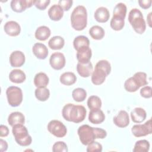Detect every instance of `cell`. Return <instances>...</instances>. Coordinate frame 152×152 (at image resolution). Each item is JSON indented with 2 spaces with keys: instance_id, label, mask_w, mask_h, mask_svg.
I'll list each match as a JSON object with an SVG mask.
<instances>
[{
  "instance_id": "ac0fdd59",
  "label": "cell",
  "mask_w": 152,
  "mask_h": 152,
  "mask_svg": "<svg viewBox=\"0 0 152 152\" xmlns=\"http://www.w3.org/2000/svg\"><path fill=\"white\" fill-rule=\"evenodd\" d=\"M32 51L34 55L40 59H45L48 55L47 47L41 43H36L32 48Z\"/></svg>"
},
{
  "instance_id": "7bdbcfd3",
  "label": "cell",
  "mask_w": 152,
  "mask_h": 152,
  "mask_svg": "<svg viewBox=\"0 0 152 152\" xmlns=\"http://www.w3.org/2000/svg\"><path fill=\"white\" fill-rule=\"evenodd\" d=\"M9 134V129L8 128L4 125H1L0 126V136L7 137Z\"/></svg>"
},
{
  "instance_id": "d6a6232c",
  "label": "cell",
  "mask_w": 152,
  "mask_h": 152,
  "mask_svg": "<svg viewBox=\"0 0 152 152\" xmlns=\"http://www.w3.org/2000/svg\"><path fill=\"white\" fill-rule=\"evenodd\" d=\"M49 90L46 87L37 88L35 90V96L40 101H46L49 99Z\"/></svg>"
},
{
  "instance_id": "ab89813d",
  "label": "cell",
  "mask_w": 152,
  "mask_h": 152,
  "mask_svg": "<svg viewBox=\"0 0 152 152\" xmlns=\"http://www.w3.org/2000/svg\"><path fill=\"white\" fill-rule=\"evenodd\" d=\"M73 1L72 0H60L58 5L63 9L64 11H68L72 7Z\"/></svg>"
},
{
  "instance_id": "277c9868",
  "label": "cell",
  "mask_w": 152,
  "mask_h": 152,
  "mask_svg": "<svg viewBox=\"0 0 152 152\" xmlns=\"http://www.w3.org/2000/svg\"><path fill=\"white\" fill-rule=\"evenodd\" d=\"M71 26L75 30H84L87 24V12L85 7L77 6L72 11L71 15Z\"/></svg>"
},
{
  "instance_id": "4fadbf2b",
  "label": "cell",
  "mask_w": 152,
  "mask_h": 152,
  "mask_svg": "<svg viewBox=\"0 0 152 152\" xmlns=\"http://www.w3.org/2000/svg\"><path fill=\"white\" fill-rule=\"evenodd\" d=\"M25 62V55L20 50L12 52L10 56V63L12 67H20Z\"/></svg>"
},
{
  "instance_id": "3957f363",
  "label": "cell",
  "mask_w": 152,
  "mask_h": 152,
  "mask_svg": "<svg viewBox=\"0 0 152 152\" xmlns=\"http://www.w3.org/2000/svg\"><path fill=\"white\" fill-rule=\"evenodd\" d=\"M110 71L111 66L109 61L104 59L98 61L91 74V82L94 85L102 84Z\"/></svg>"
},
{
  "instance_id": "5bb4252c",
  "label": "cell",
  "mask_w": 152,
  "mask_h": 152,
  "mask_svg": "<svg viewBox=\"0 0 152 152\" xmlns=\"http://www.w3.org/2000/svg\"><path fill=\"white\" fill-rule=\"evenodd\" d=\"M77 52V58L78 62L86 64L90 62L92 52L89 46H84L78 49Z\"/></svg>"
},
{
  "instance_id": "836d02e7",
  "label": "cell",
  "mask_w": 152,
  "mask_h": 152,
  "mask_svg": "<svg viewBox=\"0 0 152 152\" xmlns=\"http://www.w3.org/2000/svg\"><path fill=\"white\" fill-rule=\"evenodd\" d=\"M87 106L90 110L100 109L102 106L101 99L97 96H91L87 100Z\"/></svg>"
},
{
  "instance_id": "44dd1931",
  "label": "cell",
  "mask_w": 152,
  "mask_h": 152,
  "mask_svg": "<svg viewBox=\"0 0 152 152\" xmlns=\"http://www.w3.org/2000/svg\"><path fill=\"white\" fill-rule=\"evenodd\" d=\"M94 17L97 21L99 23H106L108 21L110 17L109 11L107 8L100 7L94 12Z\"/></svg>"
},
{
  "instance_id": "4dcf8cb0",
  "label": "cell",
  "mask_w": 152,
  "mask_h": 152,
  "mask_svg": "<svg viewBox=\"0 0 152 152\" xmlns=\"http://www.w3.org/2000/svg\"><path fill=\"white\" fill-rule=\"evenodd\" d=\"M89 39L85 36H78L73 41V46L76 50L84 46H89Z\"/></svg>"
},
{
  "instance_id": "83f0119b",
  "label": "cell",
  "mask_w": 152,
  "mask_h": 152,
  "mask_svg": "<svg viewBox=\"0 0 152 152\" xmlns=\"http://www.w3.org/2000/svg\"><path fill=\"white\" fill-rule=\"evenodd\" d=\"M60 82L64 85L70 86L74 84L77 81V77L74 73L71 72H66L63 73L60 77Z\"/></svg>"
},
{
  "instance_id": "74e56055",
  "label": "cell",
  "mask_w": 152,
  "mask_h": 152,
  "mask_svg": "<svg viewBox=\"0 0 152 152\" xmlns=\"http://www.w3.org/2000/svg\"><path fill=\"white\" fill-rule=\"evenodd\" d=\"M87 145L86 150L87 152H101L102 151V145L98 142L94 141Z\"/></svg>"
},
{
  "instance_id": "b9f144b4",
  "label": "cell",
  "mask_w": 152,
  "mask_h": 152,
  "mask_svg": "<svg viewBox=\"0 0 152 152\" xmlns=\"http://www.w3.org/2000/svg\"><path fill=\"white\" fill-rule=\"evenodd\" d=\"M151 0H139L138 4L140 6L144 8V9H147L150 8L151 5Z\"/></svg>"
},
{
  "instance_id": "4316f807",
  "label": "cell",
  "mask_w": 152,
  "mask_h": 152,
  "mask_svg": "<svg viewBox=\"0 0 152 152\" xmlns=\"http://www.w3.org/2000/svg\"><path fill=\"white\" fill-rule=\"evenodd\" d=\"M65 44V40L63 37L59 36H55L50 39L48 42L49 48L53 50H59L62 49Z\"/></svg>"
},
{
  "instance_id": "d6986e66",
  "label": "cell",
  "mask_w": 152,
  "mask_h": 152,
  "mask_svg": "<svg viewBox=\"0 0 152 152\" xmlns=\"http://www.w3.org/2000/svg\"><path fill=\"white\" fill-rule=\"evenodd\" d=\"M77 71L82 77H88L93 72V65L91 62L86 64L78 62L77 65Z\"/></svg>"
},
{
  "instance_id": "8d00e7d4",
  "label": "cell",
  "mask_w": 152,
  "mask_h": 152,
  "mask_svg": "<svg viewBox=\"0 0 152 152\" xmlns=\"http://www.w3.org/2000/svg\"><path fill=\"white\" fill-rule=\"evenodd\" d=\"M139 83L141 87L148 84L147 81V74L144 72H137L133 76Z\"/></svg>"
},
{
  "instance_id": "9a60e30c",
  "label": "cell",
  "mask_w": 152,
  "mask_h": 152,
  "mask_svg": "<svg viewBox=\"0 0 152 152\" xmlns=\"http://www.w3.org/2000/svg\"><path fill=\"white\" fill-rule=\"evenodd\" d=\"M113 121L117 126L119 128H125L129 124L128 113L125 110H122L113 118Z\"/></svg>"
},
{
  "instance_id": "8992f818",
  "label": "cell",
  "mask_w": 152,
  "mask_h": 152,
  "mask_svg": "<svg viewBox=\"0 0 152 152\" xmlns=\"http://www.w3.org/2000/svg\"><path fill=\"white\" fill-rule=\"evenodd\" d=\"M128 20L135 31L142 34L146 28V24L142 12L137 8L132 9L129 12Z\"/></svg>"
},
{
  "instance_id": "6da1fadb",
  "label": "cell",
  "mask_w": 152,
  "mask_h": 152,
  "mask_svg": "<svg viewBox=\"0 0 152 152\" xmlns=\"http://www.w3.org/2000/svg\"><path fill=\"white\" fill-rule=\"evenodd\" d=\"M78 134L81 142L87 145L95 139H103L107 136V132L100 128H94L88 125H83L78 129Z\"/></svg>"
},
{
  "instance_id": "7a4b0ae2",
  "label": "cell",
  "mask_w": 152,
  "mask_h": 152,
  "mask_svg": "<svg viewBox=\"0 0 152 152\" xmlns=\"http://www.w3.org/2000/svg\"><path fill=\"white\" fill-rule=\"evenodd\" d=\"M87 110L82 105H75L72 103L65 104L62 111L63 118L69 122L79 123L83 121L86 116Z\"/></svg>"
},
{
  "instance_id": "603a6c76",
  "label": "cell",
  "mask_w": 152,
  "mask_h": 152,
  "mask_svg": "<svg viewBox=\"0 0 152 152\" xmlns=\"http://www.w3.org/2000/svg\"><path fill=\"white\" fill-rule=\"evenodd\" d=\"M26 78V76L24 71L19 69H15L12 70L9 74L10 80L15 83H22Z\"/></svg>"
},
{
  "instance_id": "ee69618b",
  "label": "cell",
  "mask_w": 152,
  "mask_h": 152,
  "mask_svg": "<svg viewBox=\"0 0 152 152\" xmlns=\"http://www.w3.org/2000/svg\"><path fill=\"white\" fill-rule=\"evenodd\" d=\"M8 148V144L6 141L0 139V151L1 152H4L7 151Z\"/></svg>"
},
{
  "instance_id": "1f68e13d",
  "label": "cell",
  "mask_w": 152,
  "mask_h": 152,
  "mask_svg": "<svg viewBox=\"0 0 152 152\" xmlns=\"http://www.w3.org/2000/svg\"><path fill=\"white\" fill-rule=\"evenodd\" d=\"M150 149V143L146 140L137 141L133 149L134 152H148Z\"/></svg>"
},
{
  "instance_id": "7402d4cb",
  "label": "cell",
  "mask_w": 152,
  "mask_h": 152,
  "mask_svg": "<svg viewBox=\"0 0 152 152\" xmlns=\"http://www.w3.org/2000/svg\"><path fill=\"white\" fill-rule=\"evenodd\" d=\"M147 116L145 110L141 107H135L131 112L132 121L135 123H141L144 121Z\"/></svg>"
},
{
  "instance_id": "f1b7e54d",
  "label": "cell",
  "mask_w": 152,
  "mask_h": 152,
  "mask_svg": "<svg viewBox=\"0 0 152 152\" xmlns=\"http://www.w3.org/2000/svg\"><path fill=\"white\" fill-rule=\"evenodd\" d=\"M140 87V84L134 77L128 78L124 83L125 90L129 92H135L137 91Z\"/></svg>"
},
{
  "instance_id": "f546056e",
  "label": "cell",
  "mask_w": 152,
  "mask_h": 152,
  "mask_svg": "<svg viewBox=\"0 0 152 152\" xmlns=\"http://www.w3.org/2000/svg\"><path fill=\"white\" fill-rule=\"evenodd\" d=\"M104 29L99 26H93L89 30L90 36L95 40H101L104 36Z\"/></svg>"
},
{
  "instance_id": "e0dca14e",
  "label": "cell",
  "mask_w": 152,
  "mask_h": 152,
  "mask_svg": "<svg viewBox=\"0 0 152 152\" xmlns=\"http://www.w3.org/2000/svg\"><path fill=\"white\" fill-rule=\"evenodd\" d=\"M105 119V115L103 112L100 109L90 110L88 120L93 124H99L102 123Z\"/></svg>"
},
{
  "instance_id": "cb8c5ba5",
  "label": "cell",
  "mask_w": 152,
  "mask_h": 152,
  "mask_svg": "<svg viewBox=\"0 0 152 152\" xmlns=\"http://www.w3.org/2000/svg\"><path fill=\"white\" fill-rule=\"evenodd\" d=\"M8 122L11 126L17 124H23L25 122V117L21 112H14L8 116Z\"/></svg>"
},
{
  "instance_id": "9c48e42d",
  "label": "cell",
  "mask_w": 152,
  "mask_h": 152,
  "mask_svg": "<svg viewBox=\"0 0 152 152\" xmlns=\"http://www.w3.org/2000/svg\"><path fill=\"white\" fill-rule=\"evenodd\" d=\"M48 130L54 136L62 138L65 136L67 129L62 122L58 120H52L48 125Z\"/></svg>"
},
{
  "instance_id": "f6af8a7d",
  "label": "cell",
  "mask_w": 152,
  "mask_h": 152,
  "mask_svg": "<svg viewBox=\"0 0 152 152\" xmlns=\"http://www.w3.org/2000/svg\"><path fill=\"white\" fill-rule=\"evenodd\" d=\"M151 12H150L148 14V15L147 16V21H148V24L149 25V26L151 27Z\"/></svg>"
},
{
  "instance_id": "7c38bea8",
  "label": "cell",
  "mask_w": 152,
  "mask_h": 152,
  "mask_svg": "<svg viewBox=\"0 0 152 152\" xmlns=\"http://www.w3.org/2000/svg\"><path fill=\"white\" fill-rule=\"evenodd\" d=\"M34 1L35 0H12L10 5L14 11L21 12L34 4Z\"/></svg>"
},
{
  "instance_id": "2e32d148",
  "label": "cell",
  "mask_w": 152,
  "mask_h": 152,
  "mask_svg": "<svg viewBox=\"0 0 152 152\" xmlns=\"http://www.w3.org/2000/svg\"><path fill=\"white\" fill-rule=\"evenodd\" d=\"M4 29L5 32L10 36H17L21 31L20 26L15 21H7L4 26Z\"/></svg>"
},
{
  "instance_id": "60d3db41",
  "label": "cell",
  "mask_w": 152,
  "mask_h": 152,
  "mask_svg": "<svg viewBox=\"0 0 152 152\" xmlns=\"http://www.w3.org/2000/svg\"><path fill=\"white\" fill-rule=\"evenodd\" d=\"M151 90L152 88L150 86H144L140 90V94L142 97L144 98H150L152 96Z\"/></svg>"
},
{
  "instance_id": "484cf974",
  "label": "cell",
  "mask_w": 152,
  "mask_h": 152,
  "mask_svg": "<svg viewBox=\"0 0 152 152\" xmlns=\"http://www.w3.org/2000/svg\"><path fill=\"white\" fill-rule=\"evenodd\" d=\"M50 36V28L45 26L39 27L35 31V37L41 41L46 40Z\"/></svg>"
},
{
  "instance_id": "30bf717a",
  "label": "cell",
  "mask_w": 152,
  "mask_h": 152,
  "mask_svg": "<svg viewBox=\"0 0 152 152\" xmlns=\"http://www.w3.org/2000/svg\"><path fill=\"white\" fill-rule=\"evenodd\" d=\"M132 134L136 137H144L152 132L151 120L150 119L144 124H138L134 125L131 128Z\"/></svg>"
},
{
  "instance_id": "f35d334b",
  "label": "cell",
  "mask_w": 152,
  "mask_h": 152,
  "mask_svg": "<svg viewBox=\"0 0 152 152\" xmlns=\"http://www.w3.org/2000/svg\"><path fill=\"white\" fill-rule=\"evenodd\" d=\"M50 0H36L34 1V5L40 10H44L50 4Z\"/></svg>"
},
{
  "instance_id": "e575fe53",
  "label": "cell",
  "mask_w": 152,
  "mask_h": 152,
  "mask_svg": "<svg viewBox=\"0 0 152 152\" xmlns=\"http://www.w3.org/2000/svg\"><path fill=\"white\" fill-rule=\"evenodd\" d=\"M72 96L75 101L81 102L86 99L87 96V92L84 88H76L72 91Z\"/></svg>"
},
{
  "instance_id": "ba28073f",
  "label": "cell",
  "mask_w": 152,
  "mask_h": 152,
  "mask_svg": "<svg viewBox=\"0 0 152 152\" xmlns=\"http://www.w3.org/2000/svg\"><path fill=\"white\" fill-rule=\"evenodd\" d=\"M6 94L9 104L12 107L18 106L23 101V92L18 87L10 86L8 87Z\"/></svg>"
},
{
  "instance_id": "5b68a950",
  "label": "cell",
  "mask_w": 152,
  "mask_h": 152,
  "mask_svg": "<svg viewBox=\"0 0 152 152\" xmlns=\"http://www.w3.org/2000/svg\"><path fill=\"white\" fill-rule=\"evenodd\" d=\"M126 7L125 4L119 2L116 5L113 11V17L110 21V27L116 31L121 30L125 25Z\"/></svg>"
},
{
  "instance_id": "d590c367",
  "label": "cell",
  "mask_w": 152,
  "mask_h": 152,
  "mask_svg": "<svg viewBox=\"0 0 152 152\" xmlns=\"http://www.w3.org/2000/svg\"><path fill=\"white\" fill-rule=\"evenodd\" d=\"M53 152H66L68 151V147L64 141L56 142L52 147Z\"/></svg>"
},
{
  "instance_id": "d4e9b609",
  "label": "cell",
  "mask_w": 152,
  "mask_h": 152,
  "mask_svg": "<svg viewBox=\"0 0 152 152\" xmlns=\"http://www.w3.org/2000/svg\"><path fill=\"white\" fill-rule=\"evenodd\" d=\"M34 84L37 88L46 87L49 83V77L44 72H39L34 78Z\"/></svg>"
},
{
  "instance_id": "8fae6325",
  "label": "cell",
  "mask_w": 152,
  "mask_h": 152,
  "mask_svg": "<svg viewBox=\"0 0 152 152\" xmlns=\"http://www.w3.org/2000/svg\"><path fill=\"white\" fill-rule=\"evenodd\" d=\"M65 58L61 52H55L52 53L49 59L50 66L55 69L59 70L63 68L65 65Z\"/></svg>"
},
{
  "instance_id": "ffe728a7",
  "label": "cell",
  "mask_w": 152,
  "mask_h": 152,
  "mask_svg": "<svg viewBox=\"0 0 152 152\" xmlns=\"http://www.w3.org/2000/svg\"><path fill=\"white\" fill-rule=\"evenodd\" d=\"M48 15L52 20L59 21L64 15V10L59 5L54 4L49 9Z\"/></svg>"
},
{
  "instance_id": "52a82bcc",
  "label": "cell",
  "mask_w": 152,
  "mask_h": 152,
  "mask_svg": "<svg viewBox=\"0 0 152 152\" xmlns=\"http://www.w3.org/2000/svg\"><path fill=\"white\" fill-rule=\"evenodd\" d=\"M12 132L15 141L20 145L28 146L31 143V137L28 134L27 128L23 124H17L13 126Z\"/></svg>"
}]
</instances>
